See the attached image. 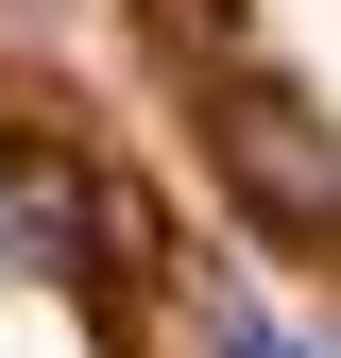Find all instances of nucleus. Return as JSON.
I'll return each mask as SVG.
<instances>
[{
	"label": "nucleus",
	"instance_id": "obj_3",
	"mask_svg": "<svg viewBox=\"0 0 341 358\" xmlns=\"http://www.w3.org/2000/svg\"><path fill=\"white\" fill-rule=\"evenodd\" d=\"M205 341H222V358H341V341H307V324H273V307H239V290L205 307Z\"/></svg>",
	"mask_w": 341,
	"mask_h": 358
},
{
	"label": "nucleus",
	"instance_id": "obj_1",
	"mask_svg": "<svg viewBox=\"0 0 341 358\" xmlns=\"http://www.w3.org/2000/svg\"><path fill=\"white\" fill-rule=\"evenodd\" d=\"M222 171H239L273 222H341V137L290 103V85H239V103H222Z\"/></svg>",
	"mask_w": 341,
	"mask_h": 358
},
{
	"label": "nucleus",
	"instance_id": "obj_2",
	"mask_svg": "<svg viewBox=\"0 0 341 358\" xmlns=\"http://www.w3.org/2000/svg\"><path fill=\"white\" fill-rule=\"evenodd\" d=\"M85 239H103V188H85L68 154L0 137V256H17V273H85Z\"/></svg>",
	"mask_w": 341,
	"mask_h": 358
}]
</instances>
